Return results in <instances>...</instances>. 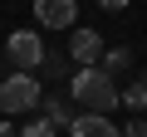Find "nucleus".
<instances>
[{
  "label": "nucleus",
  "mask_w": 147,
  "mask_h": 137,
  "mask_svg": "<svg viewBox=\"0 0 147 137\" xmlns=\"http://www.w3.org/2000/svg\"><path fill=\"white\" fill-rule=\"evenodd\" d=\"M0 54L15 64V74H34V68L44 64V39H39L34 30H15L5 44H0Z\"/></svg>",
  "instance_id": "7ed1b4c3"
},
{
  "label": "nucleus",
  "mask_w": 147,
  "mask_h": 137,
  "mask_svg": "<svg viewBox=\"0 0 147 137\" xmlns=\"http://www.w3.org/2000/svg\"><path fill=\"white\" fill-rule=\"evenodd\" d=\"M137 83H142V88H147V74H142V79H137Z\"/></svg>",
  "instance_id": "4468645a"
},
{
  "label": "nucleus",
  "mask_w": 147,
  "mask_h": 137,
  "mask_svg": "<svg viewBox=\"0 0 147 137\" xmlns=\"http://www.w3.org/2000/svg\"><path fill=\"white\" fill-rule=\"evenodd\" d=\"M118 108H147V88H142V83L118 88Z\"/></svg>",
  "instance_id": "1a4fd4ad"
},
{
  "label": "nucleus",
  "mask_w": 147,
  "mask_h": 137,
  "mask_svg": "<svg viewBox=\"0 0 147 137\" xmlns=\"http://www.w3.org/2000/svg\"><path fill=\"white\" fill-rule=\"evenodd\" d=\"M39 118L49 122V127H74V118H79V108H74L69 98H39Z\"/></svg>",
  "instance_id": "423d86ee"
},
{
  "label": "nucleus",
  "mask_w": 147,
  "mask_h": 137,
  "mask_svg": "<svg viewBox=\"0 0 147 137\" xmlns=\"http://www.w3.org/2000/svg\"><path fill=\"white\" fill-rule=\"evenodd\" d=\"M98 5H103V10H123L127 0H98Z\"/></svg>",
  "instance_id": "f8f14e48"
},
{
  "label": "nucleus",
  "mask_w": 147,
  "mask_h": 137,
  "mask_svg": "<svg viewBox=\"0 0 147 137\" xmlns=\"http://www.w3.org/2000/svg\"><path fill=\"white\" fill-rule=\"evenodd\" d=\"M69 132H74V137H123V132H118L108 118H93V113H79Z\"/></svg>",
  "instance_id": "0eeeda50"
},
{
  "label": "nucleus",
  "mask_w": 147,
  "mask_h": 137,
  "mask_svg": "<svg viewBox=\"0 0 147 137\" xmlns=\"http://www.w3.org/2000/svg\"><path fill=\"white\" fill-rule=\"evenodd\" d=\"M0 137H20V132H15V127H10V122H0Z\"/></svg>",
  "instance_id": "ddd939ff"
},
{
  "label": "nucleus",
  "mask_w": 147,
  "mask_h": 137,
  "mask_svg": "<svg viewBox=\"0 0 147 137\" xmlns=\"http://www.w3.org/2000/svg\"><path fill=\"white\" fill-rule=\"evenodd\" d=\"M69 103L79 113H93V118H108L118 108V83L103 74V68H74L69 79Z\"/></svg>",
  "instance_id": "f257e3e1"
},
{
  "label": "nucleus",
  "mask_w": 147,
  "mask_h": 137,
  "mask_svg": "<svg viewBox=\"0 0 147 137\" xmlns=\"http://www.w3.org/2000/svg\"><path fill=\"white\" fill-rule=\"evenodd\" d=\"M20 137H54V127H49V122H44V118H34V122H30V127H25V132H20Z\"/></svg>",
  "instance_id": "9d476101"
},
{
  "label": "nucleus",
  "mask_w": 147,
  "mask_h": 137,
  "mask_svg": "<svg viewBox=\"0 0 147 137\" xmlns=\"http://www.w3.org/2000/svg\"><path fill=\"white\" fill-rule=\"evenodd\" d=\"M69 59L79 64V68H98V59H103L98 30H74V34H69Z\"/></svg>",
  "instance_id": "20e7f679"
},
{
  "label": "nucleus",
  "mask_w": 147,
  "mask_h": 137,
  "mask_svg": "<svg viewBox=\"0 0 147 137\" xmlns=\"http://www.w3.org/2000/svg\"><path fill=\"white\" fill-rule=\"evenodd\" d=\"M127 64H132V54H127V49H103V59H98V68H103L113 83H118V74H127Z\"/></svg>",
  "instance_id": "6e6552de"
},
{
  "label": "nucleus",
  "mask_w": 147,
  "mask_h": 137,
  "mask_svg": "<svg viewBox=\"0 0 147 137\" xmlns=\"http://www.w3.org/2000/svg\"><path fill=\"white\" fill-rule=\"evenodd\" d=\"M118 132H123V137H147V122L137 118V122H127V127H118Z\"/></svg>",
  "instance_id": "9b49d317"
},
{
  "label": "nucleus",
  "mask_w": 147,
  "mask_h": 137,
  "mask_svg": "<svg viewBox=\"0 0 147 137\" xmlns=\"http://www.w3.org/2000/svg\"><path fill=\"white\" fill-rule=\"evenodd\" d=\"M34 20L44 30H69L79 20V5H74V0H34Z\"/></svg>",
  "instance_id": "39448f33"
},
{
  "label": "nucleus",
  "mask_w": 147,
  "mask_h": 137,
  "mask_svg": "<svg viewBox=\"0 0 147 137\" xmlns=\"http://www.w3.org/2000/svg\"><path fill=\"white\" fill-rule=\"evenodd\" d=\"M39 98H44V88H39L34 74H10V79H0V113H5V118H15V113H34Z\"/></svg>",
  "instance_id": "f03ea898"
}]
</instances>
